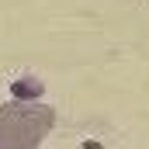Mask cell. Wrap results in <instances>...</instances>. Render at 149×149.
<instances>
[{
	"mask_svg": "<svg viewBox=\"0 0 149 149\" xmlns=\"http://www.w3.org/2000/svg\"><path fill=\"white\" fill-rule=\"evenodd\" d=\"M56 111L38 101H7L0 104V149H38L52 132Z\"/></svg>",
	"mask_w": 149,
	"mask_h": 149,
	"instance_id": "1",
	"label": "cell"
},
{
	"mask_svg": "<svg viewBox=\"0 0 149 149\" xmlns=\"http://www.w3.org/2000/svg\"><path fill=\"white\" fill-rule=\"evenodd\" d=\"M10 90H14V101H31V97L42 94V83H35V80H17Z\"/></svg>",
	"mask_w": 149,
	"mask_h": 149,
	"instance_id": "2",
	"label": "cell"
}]
</instances>
